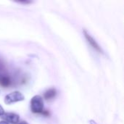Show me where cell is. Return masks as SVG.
Returning <instances> with one entry per match:
<instances>
[{"label": "cell", "mask_w": 124, "mask_h": 124, "mask_svg": "<svg viewBox=\"0 0 124 124\" xmlns=\"http://www.w3.org/2000/svg\"><path fill=\"white\" fill-rule=\"evenodd\" d=\"M31 110L33 113H41L44 111V99L40 95L33 96L30 102Z\"/></svg>", "instance_id": "obj_1"}, {"label": "cell", "mask_w": 124, "mask_h": 124, "mask_svg": "<svg viewBox=\"0 0 124 124\" xmlns=\"http://www.w3.org/2000/svg\"><path fill=\"white\" fill-rule=\"evenodd\" d=\"M24 100H25V97L22 92L19 91H15L7 94L4 97V101L6 105H12L15 102H22Z\"/></svg>", "instance_id": "obj_2"}, {"label": "cell", "mask_w": 124, "mask_h": 124, "mask_svg": "<svg viewBox=\"0 0 124 124\" xmlns=\"http://www.w3.org/2000/svg\"><path fill=\"white\" fill-rule=\"evenodd\" d=\"M83 33H84V37H85L86 41L88 42V44H89L94 49H95L96 51H97L99 53L104 54V51L102 50V47L100 46V44L97 42V41L91 36V34H90L86 29H84Z\"/></svg>", "instance_id": "obj_3"}, {"label": "cell", "mask_w": 124, "mask_h": 124, "mask_svg": "<svg viewBox=\"0 0 124 124\" xmlns=\"http://www.w3.org/2000/svg\"><path fill=\"white\" fill-rule=\"evenodd\" d=\"M2 121L11 124H17L20 121V116L14 113H5L2 116H1Z\"/></svg>", "instance_id": "obj_4"}, {"label": "cell", "mask_w": 124, "mask_h": 124, "mask_svg": "<svg viewBox=\"0 0 124 124\" xmlns=\"http://www.w3.org/2000/svg\"><path fill=\"white\" fill-rule=\"evenodd\" d=\"M56 94H57V91L54 88L49 89L46 92H45L44 94V97L46 100H51V99H53L56 96Z\"/></svg>", "instance_id": "obj_5"}, {"label": "cell", "mask_w": 124, "mask_h": 124, "mask_svg": "<svg viewBox=\"0 0 124 124\" xmlns=\"http://www.w3.org/2000/svg\"><path fill=\"white\" fill-rule=\"evenodd\" d=\"M10 79L8 76H3L0 78V85L3 87H7L10 84Z\"/></svg>", "instance_id": "obj_6"}, {"label": "cell", "mask_w": 124, "mask_h": 124, "mask_svg": "<svg viewBox=\"0 0 124 124\" xmlns=\"http://www.w3.org/2000/svg\"><path fill=\"white\" fill-rule=\"evenodd\" d=\"M4 113H5L4 109V108H3V107L0 105V117H1V116H2Z\"/></svg>", "instance_id": "obj_7"}, {"label": "cell", "mask_w": 124, "mask_h": 124, "mask_svg": "<svg viewBox=\"0 0 124 124\" xmlns=\"http://www.w3.org/2000/svg\"><path fill=\"white\" fill-rule=\"evenodd\" d=\"M89 124H98L96 121H94V120H90L89 121Z\"/></svg>", "instance_id": "obj_8"}, {"label": "cell", "mask_w": 124, "mask_h": 124, "mask_svg": "<svg viewBox=\"0 0 124 124\" xmlns=\"http://www.w3.org/2000/svg\"><path fill=\"white\" fill-rule=\"evenodd\" d=\"M0 124H9L8 123L4 121H0Z\"/></svg>", "instance_id": "obj_9"}, {"label": "cell", "mask_w": 124, "mask_h": 124, "mask_svg": "<svg viewBox=\"0 0 124 124\" xmlns=\"http://www.w3.org/2000/svg\"><path fill=\"white\" fill-rule=\"evenodd\" d=\"M28 124L26 121H22V122H20V123H19V124Z\"/></svg>", "instance_id": "obj_10"}, {"label": "cell", "mask_w": 124, "mask_h": 124, "mask_svg": "<svg viewBox=\"0 0 124 124\" xmlns=\"http://www.w3.org/2000/svg\"><path fill=\"white\" fill-rule=\"evenodd\" d=\"M0 93H1V91H0Z\"/></svg>", "instance_id": "obj_11"}]
</instances>
